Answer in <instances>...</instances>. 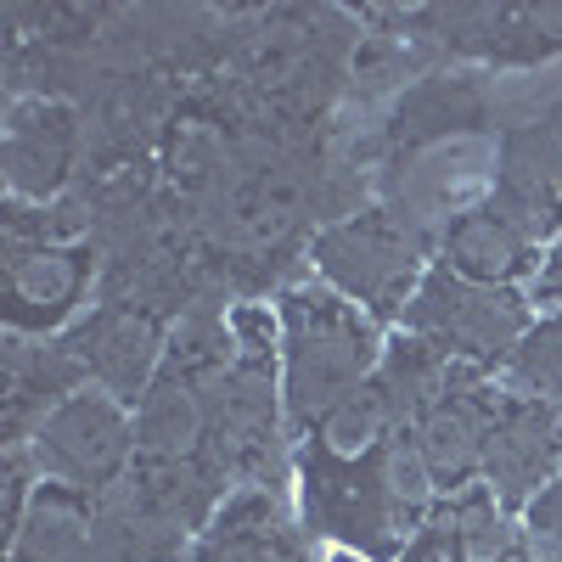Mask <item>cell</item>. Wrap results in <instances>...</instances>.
Returning a JSON list of instances; mask_svg holds the SVG:
<instances>
[{"label":"cell","mask_w":562,"mask_h":562,"mask_svg":"<svg viewBox=\"0 0 562 562\" xmlns=\"http://www.w3.org/2000/svg\"><path fill=\"white\" fill-rule=\"evenodd\" d=\"M557 214H540L506 192H479L467 198L434 237V265L467 276V281H484V288H518L529 293V281L557 237Z\"/></svg>","instance_id":"9"},{"label":"cell","mask_w":562,"mask_h":562,"mask_svg":"<svg viewBox=\"0 0 562 562\" xmlns=\"http://www.w3.org/2000/svg\"><path fill=\"white\" fill-rule=\"evenodd\" d=\"M529 326H535L529 293L484 288V281H467L445 265H434L422 276L416 299L400 315V333L434 344L445 360L473 366V371H501L512 360V349L524 344Z\"/></svg>","instance_id":"6"},{"label":"cell","mask_w":562,"mask_h":562,"mask_svg":"<svg viewBox=\"0 0 562 562\" xmlns=\"http://www.w3.org/2000/svg\"><path fill=\"white\" fill-rule=\"evenodd\" d=\"M524 562H540V557H524Z\"/></svg>","instance_id":"20"},{"label":"cell","mask_w":562,"mask_h":562,"mask_svg":"<svg viewBox=\"0 0 562 562\" xmlns=\"http://www.w3.org/2000/svg\"><path fill=\"white\" fill-rule=\"evenodd\" d=\"M192 562H315V535L288 484H243L192 540Z\"/></svg>","instance_id":"13"},{"label":"cell","mask_w":562,"mask_h":562,"mask_svg":"<svg viewBox=\"0 0 562 562\" xmlns=\"http://www.w3.org/2000/svg\"><path fill=\"white\" fill-rule=\"evenodd\" d=\"M102 299V248L85 237L68 203L0 214V310L18 338H63Z\"/></svg>","instance_id":"3"},{"label":"cell","mask_w":562,"mask_h":562,"mask_svg":"<svg viewBox=\"0 0 562 562\" xmlns=\"http://www.w3.org/2000/svg\"><path fill=\"white\" fill-rule=\"evenodd\" d=\"M434 237L439 231L428 220H416L411 209L371 198L366 209L321 225L310 237V276L326 281L333 293H344L349 304H360L371 321H400L405 304L416 299L422 276L434 270Z\"/></svg>","instance_id":"4"},{"label":"cell","mask_w":562,"mask_h":562,"mask_svg":"<svg viewBox=\"0 0 562 562\" xmlns=\"http://www.w3.org/2000/svg\"><path fill=\"white\" fill-rule=\"evenodd\" d=\"M0 169H7V203H29V209L63 203L90 169L85 108L52 102V97L7 102V124H0Z\"/></svg>","instance_id":"10"},{"label":"cell","mask_w":562,"mask_h":562,"mask_svg":"<svg viewBox=\"0 0 562 562\" xmlns=\"http://www.w3.org/2000/svg\"><path fill=\"white\" fill-rule=\"evenodd\" d=\"M501 113H506V97L484 68L445 63L434 74H422L416 85H405L378 113V124L366 130V153L378 169H394V164L467 147V140H490L495 147Z\"/></svg>","instance_id":"5"},{"label":"cell","mask_w":562,"mask_h":562,"mask_svg":"<svg viewBox=\"0 0 562 562\" xmlns=\"http://www.w3.org/2000/svg\"><path fill=\"white\" fill-rule=\"evenodd\" d=\"M276 321H281V405H288L293 439H304L326 411L378 378L389 338L360 304H349L315 276L281 288Z\"/></svg>","instance_id":"2"},{"label":"cell","mask_w":562,"mask_h":562,"mask_svg":"<svg viewBox=\"0 0 562 562\" xmlns=\"http://www.w3.org/2000/svg\"><path fill=\"white\" fill-rule=\"evenodd\" d=\"M501 400H506V389H501L495 371L456 366V378L439 394V405L405 434L411 450L422 456V467H428L439 501L484 484V456H490V434H495Z\"/></svg>","instance_id":"12"},{"label":"cell","mask_w":562,"mask_h":562,"mask_svg":"<svg viewBox=\"0 0 562 562\" xmlns=\"http://www.w3.org/2000/svg\"><path fill=\"white\" fill-rule=\"evenodd\" d=\"M23 456L34 461L40 484L79 501H108L135 473V411L102 389H79L40 422Z\"/></svg>","instance_id":"7"},{"label":"cell","mask_w":562,"mask_h":562,"mask_svg":"<svg viewBox=\"0 0 562 562\" xmlns=\"http://www.w3.org/2000/svg\"><path fill=\"white\" fill-rule=\"evenodd\" d=\"M293 501L315 540H333L366 562H400V551L434 518L439 490L422 456L400 434L378 456H326L293 445Z\"/></svg>","instance_id":"1"},{"label":"cell","mask_w":562,"mask_h":562,"mask_svg":"<svg viewBox=\"0 0 562 562\" xmlns=\"http://www.w3.org/2000/svg\"><path fill=\"white\" fill-rule=\"evenodd\" d=\"M326 562H366V557H355V551H333V557H326Z\"/></svg>","instance_id":"19"},{"label":"cell","mask_w":562,"mask_h":562,"mask_svg":"<svg viewBox=\"0 0 562 562\" xmlns=\"http://www.w3.org/2000/svg\"><path fill=\"white\" fill-rule=\"evenodd\" d=\"M405 18L439 63L484 74L562 63V0H506V7L456 0V7H405Z\"/></svg>","instance_id":"8"},{"label":"cell","mask_w":562,"mask_h":562,"mask_svg":"<svg viewBox=\"0 0 562 562\" xmlns=\"http://www.w3.org/2000/svg\"><path fill=\"white\" fill-rule=\"evenodd\" d=\"M490 175L495 192L562 220V85L506 102L490 147Z\"/></svg>","instance_id":"14"},{"label":"cell","mask_w":562,"mask_h":562,"mask_svg":"<svg viewBox=\"0 0 562 562\" xmlns=\"http://www.w3.org/2000/svg\"><path fill=\"white\" fill-rule=\"evenodd\" d=\"M169 338H175V321L140 310V304H119V299H97L63 333V344L85 366L90 389L124 400L130 411L140 405V394H147L153 378L164 371Z\"/></svg>","instance_id":"11"},{"label":"cell","mask_w":562,"mask_h":562,"mask_svg":"<svg viewBox=\"0 0 562 562\" xmlns=\"http://www.w3.org/2000/svg\"><path fill=\"white\" fill-rule=\"evenodd\" d=\"M557 473H562V405L506 394L484 456V490L501 506L524 512Z\"/></svg>","instance_id":"15"},{"label":"cell","mask_w":562,"mask_h":562,"mask_svg":"<svg viewBox=\"0 0 562 562\" xmlns=\"http://www.w3.org/2000/svg\"><path fill=\"white\" fill-rule=\"evenodd\" d=\"M518 518H524V546H529V557L562 562V473L518 512Z\"/></svg>","instance_id":"18"},{"label":"cell","mask_w":562,"mask_h":562,"mask_svg":"<svg viewBox=\"0 0 562 562\" xmlns=\"http://www.w3.org/2000/svg\"><path fill=\"white\" fill-rule=\"evenodd\" d=\"M495 378H501L506 394L562 405V310H540L535 315L524 344L512 349V360L495 371Z\"/></svg>","instance_id":"17"},{"label":"cell","mask_w":562,"mask_h":562,"mask_svg":"<svg viewBox=\"0 0 562 562\" xmlns=\"http://www.w3.org/2000/svg\"><path fill=\"white\" fill-rule=\"evenodd\" d=\"M0 360H7V394H0V405H7V450H23L45 416H52L57 405H68L79 389H90L85 366L74 360V349L63 338H18V333H7Z\"/></svg>","instance_id":"16"}]
</instances>
